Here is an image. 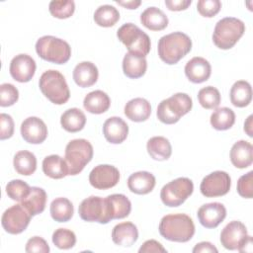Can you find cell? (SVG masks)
Masks as SVG:
<instances>
[{"mask_svg":"<svg viewBox=\"0 0 253 253\" xmlns=\"http://www.w3.org/2000/svg\"><path fill=\"white\" fill-rule=\"evenodd\" d=\"M158 229L162 237L174 242H188L195 234L194 221L186 213L164 215Z\"/></svg>","mask_w":253,"mask_h":253,"instance_id":"6da1fadb","label":"cell"},{"mask_svg":"<svg viewBox=\"0 0 253 253\" xmlns=\"http://www.w3.org/2000/svg\"><path fill=\"white\" fill-rule=\"evenodd\" d=\"M192 49V40L182 32H174L160 38L158 55L166 64H176Z\"/></svg>","mask_w":253,"mask_h":253,"instance_id":"7a4b0ae2","label":"cell"},{"mask_svg":"<svg viewBox=\"0 0 253 253\" xmlns=\"http://www.w3.org/2000/svg\"><path fill=\"white\" fill-rule=\"evenodd\" d=\"M193 107L192 98L186 93H176L162 100L157 107L158 120L166 125L176 124L181 117L188 114Z\"/></svg>","mask_w":253,"mask_h":253,"instance_id":"3957f363","label":"cell"},{"mask_svg":"<svg viewBox=\"0 0 253 253\" xmlns=\"http://www.w3.org/2000/svg\"><path fill=\"white\" fill-rule=\"evenodd\" d=\"M42 93L55 105L65 104L70 97V91L64 76L57 70L44 71L39 81Z\"/></svg>","mask_w":253,"mask_h":253,"instance_id":"277c9868","label":"cell"},{"mask_svg":"<svg viewBox=\"0 0 253 253\" xmlns=\"http://www.w3.org/2000/svg\"><path fill=\"white\" fill-rule=\"evenodd\" d=\"M245 32L244 23L234 17L219 20L212 33V42L220 49H230L240 40Z\"/></svg>","mask_w":253,"mask_h":253,"instance_id":"5b68a950","label":"cell"},{"mask_svg":"<svg viewBox=\"0 0 253 253\" xmlns=\"http://www.w3.org/2000/svg\"><path fill=\"white\" fill-rule=\"evenodd\" d=\"M38 55L48 62L55 64L66 63L71 56L69 43L53 36H43L36 42Z\"/></svg>","mask_w":253,"mask_h":253,"instance_id":"8992f818","label":"cell"},{"mask_svg":"<svg viewBox=\"0 0 253 253\" xmlns=\"http://www.w3.org/2000/svg\"><path fill=\"white\" fill-rule=\"evenodd\" d=\"M93 146L84 138L70 140L65 147V161L68 166V175L79 174L93 158Z\"/></svg>","mask_w":253,"mask_h":253,"instance_id":"52a82bcc","label":"cell"},{"mask_svg":"<svg viewBox=\"0 0 253 253\" xmlns=\"http://www.w3.org/2000/svg\"><path fill=\"white\" fill-rule=\"evenodd\" d=\"M118 39L126 46L129 53L145 57L151 48L147 34L132 23L124 24L117 32Z\"/></svg>","mask_w":253,"mask_h":253,"instance_id":"ba28073f","label":"cell"},{"mask_svg":"<svg viewBox=\"0 0 253 253\" xmlns=\"http://www.w3.org/2000/svg\"><path fill=\"white\" fill-rule=\"evenodd\" d=\"M194 184L187 177H179L164 185L160 191L162 203L170 208L181 206L193 193Z\"/></svg>","mask_w":253,"mask_h":253,"instance_id":"9c48e42d","label":"cell"},{"mask_svg":"<svg viewBox=\"0 0 253 253\" xmlns=\"http://www.w3.org/2000/svg\"><path fill=\"white\" fill-rule=\"evenodd\" d=\"M80 217L89 222L106 224L112 220L107 199L98 196H91L84 199L78 208Z\"/></svg>","mask_w":253,"mask_h":253,"instance_id":"30bf717a","label":"cell"},{"mask_svg":"<svg viewBox=\"0 0 253 253\" xmlns=\"http://www.w3.org/2000/svg\"><path fill=\"white\" fill-rule=\"evenodd\" d=\"M32 215L21 205H14L7 209L1 217V224L6 232L20 234L29 225Z\"/></svg>","mask_w":253,"mask_h":253,"instance_id":"8fae6325","label":"cell"},{"mask_svg":"<svg viewBox=\"0 0 253 253\" xmlns=\"http://www.w3.org/2000/svg\"><path fill=\"white\" fill-rule=\"evenodd\" d=\"M231 186L229 174L224 171H213L207 175L201 182L200 190L203 196L207 198L221 197L226 195Z\"/></svg>","mask_w":253,"mask_h":253,"instance_id":"7c38bea8","label":"cell"},{"mask_svg":"<svg viewBox=\"0 0 253 253\" xmlns=\"http://www.w3.org/2000/svg\"><path fill=\"white\" fill-rule=\"evenodd\" d=\"M120 181L118 168L109 164L95 166L89 174V182L92 187L98 190H107L115 187Z\"/></svg>","mask_w":253,"mask_h":253,"instance_id":"4fadbf2b","label":"cell"},{"mask_svg":"<svg viewBox=\"0 0 253 253\" xmlns=\"http://www.w3.org/2000/svg\"><path fill=\"white\" fill-rule=\"evenodd\" d=\"M247 236L246 226L239 220H232L221 230L220 243L225 249L240 251Z\"/></svg>","mask_w":253,"mask_h":253,"instance_id":"5bb4252c","label":"cell"},{"mask_svg":"<svg viewBox=\"0 0 253 253\" xmlns=\"http://www.w3.org/2000/svg\"><path fill=\"white\" fill-rule=\"evenodd\" d=\"M36 68V61L32 56L26 53H20L12 58L9 71L14 80L26 83L34 77Z\"/></svg>","mask_w":253,"mask_h":253,"instance_id":"9a60e30c","label":"cell"},{"mask_svg":"<svg viewBox=\"0 0 253 253\" xmlns=\"http://www.w3.org/2000/svg\"><path fill=\"white\" fill-rule=\"evenodd\" d=\"M21 135L31 144H40L47 137V126L38 117H29L21 124Z\"/></svg>","mask_w":253,"mask_h":253,"instance_id":"2e32d148","label":"cell"},{"mask_svg":"<svg viewBox=\"0 0 253 253\" xmlns=\"http://www.w3.org/2000/svg\"><path fill=\"white\" fill-rule=\"evenodd\" d=\"M198 219L206 228H215L226 216V209L221 203L205 204L198 210Z\"/></svg>","mask_w":253,"mask_h":253,"instance_id":"e0dca14e","label":"cell"},{"mask_svg":"<svg viewBox=\"0 0 253 253\" xmlns=\"http://www.w3.org/2000/svg\"><path fill=\"white\" fill-rule=\"evenodd\" d=\"M103 133L107 141L113 144H119L126 139L128 126L122 118L111 117L103 125Z\"/></svg>","mask_w":253,"mask_h":253,"instance_id":"ac0fdd59","label":"cell"},{"mask_svg":"<svg viewBox=\"0 0 253 253\" xmlns=\"http://www.w3.org/2000/svg\"><path fill=\"white\" fill-rule=\"evenodd\" d=\"M185 74L193 83L205 82L211 74V63L204 57H193L185 65Z\"/></svg>","mask_w":253,"mask_h":253,"instance_id":"d6986e66","label":"cell"},{"mask_svg":"<svg viewBox=\"0 0 253 253\" xmlns=\"http://www.w3.org/2000/svg\"><path fill=\"white\" fill-rule=\"evenodd\" d=\"M138 238V230L130 221L121 222L112 230V240L115 244L123 247H130Z\"/></svg>","mask_w":253,"mask_h":253,"instance_id":"ffe728a7","label":"cell"},{"mask_svg":"<svg viewBox=\"0 0 253 253\" xmlns=\"http://www.w3.org/2000/svg\"><path fill=\"white\" fill-rule=\"evenodd\" d=\"M229 156L236 168H247L253 162V146L249 141L238 140L232 145Z\"/></svg>","mask_w":253,"mask_h":253,"instance_id":"44dd1931","label":"cell"},{"mask_svg":"<svg viewBox=\"0 0 253 253\" xmlns=\"http://www.w3.org/2000/svg\"><path fill=\"white\" fill-rule=\"evenodd\" d=\"M73 80L82 88H87L94 85L99 76L97 66L90 61H82L73 69Z\"/></svg>","mask_w":253,"mask_h":253,"instance_id":"7402d4cb","label":"cell"},{"mask_svg":"<svg viewBox=\"0 0 253 253\" xmlns=\"http://www.w3.org/2000/svg\"><path fill=\"white\" fill-rule=\"evenodd\" d=\"M155 177L147 171L132 173L127 179V187L130 192L137 195H146L155 187Z\"/></svg>","mask_w":253,"mask_h":253,"instance_id":"603a6c76","label":"cell"},{"mask_svg":"<svg viewBox=\"0 0 253 253\" xmlns=\"http://www.w3.org/2000/svg\"><path fill=\"white\" fill-rule=\"evenodd\" d=\"M124 112L126 117L130 121L140 123L146 121L150 117L151 106L144 98H134L126 104Z\"/></svg>","mask_w":253,"mask_h":253,"instance_id":"cb8c5ba5","label":"cell"},{"mask_svg":"<svg viewBox=\"0 0 253 253\" xmlns=\"http://www.w3.org/2000/svg\"><path fill=\"white\" fill-rule=\"evenodd\" d=\"M110 97L102 90H95L88 93L83 100L84 109L91 114H103L110 108Z\"/></svg>","mask_w":253,"mask_h":253,"instance_id":"d4e9b609","label":"cell"},{"mask_svg":"<svg viewBox=\"0 0 253 253\" xmlns=\"http://www.w3.org/2000/svg\"><path fill=\"white\" fill-rule=\"evenodd\" d=\"M47 195L42 188L31 187L29 195L21 202V205L34 216L44 211Z\"/></svg>","mask_w":253,"mask_h":253,"instance_id":"484cf974","label":"cell"},{"mask_svg":"<svg viewBox=\"0 0 253 253\" xmlns=\"http://www.w3.org/2000/svg\"><path fill=\"white\" fill-rule=\"evenodd\" d=\"M141 24L151 31H162L168 26V18L157 7H148L140 14Z\"/></svg>","mask_w":253,"mask_h":253,"instance_id":"4316f807","label":"cell"},{"mask_svg":"<svg viewBox=\"0 0 253 253\" xmlns=\"http://www.w3.org/2000/svg\"><path fill=\"white\" fill-rule=\"evenodd\" d=\"M147 69V61L145 57L132 53H126L123 59V71L125 75L131 79L142 77Z\"/></svg>","mask_w":253,"mask_h":253,"instance_id":"83f0119b","label":"cell"},{"mask_svg":"<svg viewBox=\"0 0 253 253\" xmlns=\"http://www.w3.org/2000/svg\"><path fill=\"white\" fill-rule=\"evenodd\" d=\"M43 173L52 179H61L68 175V166L62 157L57 154H51L42 160Z\"/></svg>","mask_w":253,"mask_h":253,"instance_id":"f1b7e54d","label":"cell"},{"mask_svg":"<svg viewBox=\"0 0 253 253\" xmlns=\"http://www.w3.org/2000/svg\"><path fill=\"white\" fill-rule=\"evenodd\" d=\"M110 215L112 219H121L126 217L131 211V203L123 194H113L106 197Z\"/></svg>","mask_w":253,"mask_h":253,"instance_id":"f546056e","label":"cell"},{"mask_svg":"<svg viewBox=\"0 0 253 253\" xmlns=\"http://www.w3.org/2000/svg\"><path fill=\"white\" fill-rule=\"evenodd\" d=\"M146 149L150 157L157 161L167 160L172 154L170 141L164 136H153L148 139Z\"/></svg>","mask_w":253,"mask_h":253,"instance_id":"4dcf8cb0","label":"cell"},{"mask_svg":"<svg viewBox=\"0 0 253 253\" xmlns=\"http://www.w3.org/2000/svg\"><path fill=\"white\" fill-rule=\"evenodd\" d=\"M85 114L78 108L68 109L60 117V125L68 132L80 131L85 126Z\"/></svg>","mask_w":253,"mask_h":253,"instance_id":"1f68e13d","label":"cell"},{"mask_svg":"<svg viewBox=\"0 0 253 253\" xmlns=\"http://www.w3.org/2000/svg\"><path fill=\"white\" fill-rule=\"evenodd\" d=\"M230 102L233 106L243 108L248 106L252 100V88L245 80L236 81L230 89Z\"/></svg>","mask_w":253,"mask_h":253,"instance_id":"d6a6232c","label":"cell"},{"mask_svg":"<svg viewBox=\"0 0 253 253\" xmlns=\"http://www.w3.org/2000/svg\"><path fill=\"white\" fill-rule=\"evenodd\" d=\"M49 211L53 220L57 222H66L73 216L74 208L67 198L59 197L51 202Z\"/></svg>","mask_w":253,"mask_h":253,"instance_id":"836d02e7","label":"cell"},{"mask_svg":"<svg viewBox=\"0 0 253 253\" xmlns=\"http://www.w3.org/2000/svg\"><path fill=\"white\" fill-rule=\"evenodd\" d=\"M13 165L17 173L30 176L34 174L37 169V158L31 151L20 150L14 156Z\"/></svg>","mask_w":253,"mask_h":253,"instance_id":"e575fe53","label":"cell"},{"mask_svg":"<svg viewBox=\"0 0 253 253\" xmlns=\"http://www.w3.org/2000/svg\"><path fill=\"white\" fill-rule=\"evenodd\" d=\"M211 125L216 130L229 129L235 123L234 112L227 108L221 107L216 108L211 115Z\"/></svg>","mask_w":253,"mask_h":253,"instance_id":"d590c367","label":"cell"},{"mask_svg":"<svg viewBox=\"0 0 253 253\" xmlns=\"http://www.w3.org/2000/svg\"><path fill=\"white\" fill-rule=\"evenodd\" d=\"M120 20V12L112 5H102L94 13L95 23L104 28L113 27Z\"/></svg>","mask_w":253,"mask_h":253,"instance_id":"8d00e7d4","label":"cell"},{"mask_svg":"<svg viewBox=\"0 0 253 253\" xmlns=\"http://www.w3.org/2000/svg\"><path fill=\"white\" fill-rule=\"evenodd\" d=\"M198 100L203 108L213 110L216 109L220 103V93L215 87L207 86L199 91Z\"/></svg>","mask_w":253,"mask_h":253,"instance_id":"74e56055","label":"cell"},{"mask_svg":"<svg viewBox=\"0 0 253 253\" xmlns=\"http://www.w3.org/2000/svg\"><path fill=\"white\" fill-rule=\"evenodd\" d=\"M49 13L57 19H67L75 11V3L72 0H53L48 5Z\"/></svg>","mask_w":253,"mask_h":253,"instance_id":"f35d334b","label":"cell"},{"mask_svg":"<svg viewBox=\"0 0 253 253\" xmlns=\"http://www.w3.org/2000/svg\"><path fill=\"white\" fill-rule=\"evenodd\" d=\"M31 187L23 180L14 179L6 185V194L8 197L17 202H22L30 193Z\"/></svg>","mask_w":253,"mask_h":253,"instance_id":"ab89813d","label":"cell"},{"mask_svg":"<svg viewBox=\"0 0 253 253\" xmlns=\"http://www.w3.org/2000/svg\"><path fill=\"white\" fill-rule=\"evenodd\" d=\"M51 239L52 243L59 249H70L76 243L75 233L67 228L55 229Z\"/></svg>","mask_w":253,"mask_h":253,"instance_id":"60d3db41","label":"cell"},{"mask_svg":"<svg viewBox=\"0 0 253 253\" xmlns=\"http://www.w3.org/2000/svg\"><path fill=\"white\" fill-rule=\"evenodd\" d=\"M19 99L18 89L11 83L0 85V106L9 107L14 105Z\"/></svg>","mask_w":253,"mask_h":253,"instance_id":"b9f144b4","label":"cell"},{"mask_svg":"<svg viewBox=\"0 0 253 253\" xmlns=\"http://www.w3.org/2000/svg\"><path fill=\"white\" fill-rule=\"evenodd\" d=\"M221 8V2L219 0H200L197 3V10L203 16L211 18L215 16Z\"/></svg>","mask_w":253,"mask_h":253,"instance_id":"7bdbcfd3","label":"cell"},{"mask_svg":"<svg viewBox=\"0 0 253 253\" xmlns=\"http://www.w3.org/2000/svg\"><path fill=\"white\" fill-rule=\"evenodd\" d=\"M237 192L242 198L251 199L253 197V171H249L238 179Z\"/></svg>","mask_w":253,"mask_h":253,"instance_id":"ee69618b","label":"cell"},{"mask_svg":"<svg viewBox=\"0 0 253 253\" xmlns=\"http://www.w3.org/2000/svg\"><path fill=\"white\" fill-rule=\"evenodd\" d=\"M25 251L28 253H48L49 246L43 238L40 236H34L27 241Z\"/></svg>","mask_w":253,"mask_h":253,"instance_id":"f6af8a7d","label":"cell"},{"mask_svg":"<svg viewBox=\"0 0 253 253\" xmlns=\"http://www.w3.org/2000/svg\"><path fill=\"white\" fill-rule=\"evenodd\" d=\"M14 133V121L8 114L2 113L0 115V139L4 140L10 138Z\"/></svg>","mask_w":253,"mask_h":253,"instance_id":"bcb514c9","label":"cell"},{"mask_svg":"<svg viewBox=\"0 0 253 253\" xmlns=\"http://www.w3.org/2000/svg\"><path fill=\"white\" fill-rule=\"evenodd\" d=\"M139 253H165L166 249L162 246V244L154 239L146 240L138 249Z\"/></svg>","mask_w":253,"mask_h":253,"instance_id":"7dc6e473","label":"cell"},{"mask_svg":"<svg viewBox=\"0 0 253 253\" xmlns=\"http://www.w3.org/2000/svg\"><path fill=\"white\" fill-rule=\"evenodd\" d=\"M192 3V0H165V5L170 11L186 10Z\"/></svg>","mask_w":253,"mask_h":253,"instance_id":"c3c4849f","label":"cell"},{"mask_svg":"<svg viewBox=\"0 0 253 253\" xmlns=\"http://www.w3.org/2000/svg\"><path fill=\"white\" fill-rule=\"evenodd\" d=\"M194 253H210V252H214L217 253L216 247L211 244L209 241H203L200 243H197L195 247L193 248Z\"/></svg>","mask_w":253,"mask_h":253,"instance_id":"681fc988","label":"cell"},{"mask_svg":"<svg viewBox=\"0 0 253 253\" xmlns=\"http://www.w3.org/2000/svg\"><path fill=\"white\" fill-rule=\"evenodd\" d=\"M119 5L126 8V9H136L140 4H141V1L139 0H127V1H121V0H117L116 1Z\"/></svg>","mask_w":253,"mask_h":253,"instance_id":"f907efd6","label":"cell"},{"mask_svg":"<svg viewBox=\"0 0 253 253\" xmlns=\"http://www.w3.org/2000/svg\"><path fill=\"white\" fill-rule=\"evenodd\" d=\"M252 119H253V116L250 115V116L247 118V120L245 121V123H244V131H245V132L247 133V135L250 136V137L253 136V127H252L253 124H252Z\"/></svg>","mask_w":253,"mask_h":253,"instance_id":"816d5d0a","label":"cell"},{"mask_svg":"<svg viewBox=\"0 0 253 253\" xmlns=\"http://www.w3.org/2000/svg\"><path fill=\"white\" fill-rule=\"evenodd\" d=\"M251 251H252V237L248 235L239 252H251Z\"/></svg>","mask_w":253,"mask_h":253,"instance_id":"f5cc1de1","label":"cell"}]
</instances>
